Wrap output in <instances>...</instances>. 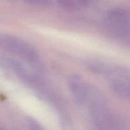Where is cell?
Listing matches in <instances>:
<instances>
[{"mask_svg":"<svg viewBox=\"0 0 130 130\" xmlns=\"http://www.w3.org/2000/svg\"><path fill=\"white\" fill-rule=\"evenodd\" d=\"M111 90L120 97L130 100V83L125 80L116 79L110 82Z\"/></svg>","mask_w":130,"mask_h":130,"instance_id":"277c9868","label":"cell"},{"mask_svg":"<svg viewBox=\"0 0 130 130\" xmlns=\"http://www.w3.org/2000/svg\"><path fill=\"white\" fill-rule=\"evenodd\" d=\"M67 85L75 100L82 106L90 92V85L81 76L76 74H72L68 76Z\"/></svg>","mask_w":130,"mask_h":130,"instance_id":"3957f363","label":"cell"},{"mask_svg":"<svg viewBox=\"0 0 130 130\" xmlns=\"http://www.w3.org/2000/svg\"><path fill=\"white\" fill-rule=\"evenodd\" d=\"M0 130H2V129H0Z\"/></svg>","mask_w":130,"mask_h":130,"instance_id":"52a82bcc","label":"cell"},{"mask_svg":"<svg viewBox=\"0 0 130 130\" xmlns=\"http://www.w3.org/2000/svg\"><path fill=\"white\" fill-rule=\"evenodd\" d=\"M58 3L61 7L67 10H77L85 7L89 2L85 0H60Z\"/></svg>","mask_w":130,"mask_h":130,"instance_id":"5b68a950","label":"cell"},{"mask_svg":"<svg viewBox=\"0 0 130 130\" xmlns=\"http://www.w3.org/2000/svg\"><path fill=\"white\" fill-rule=\"evenodd\" d=\"M26 2L28 3L29 4L38 5H45L48 3L46 0H30V1H27Z\"/></svg>","mask_w":130,"mask_h":130,"instance_id":"8992f818","label":"cell"},{"mask_svg":"<svg viewBox=\"0 0 130 130\" xmlns=\"http://www.w3.org/2000/svg\"><path fill=\"white\" fill-rule=\"evenodd\" d=\"M105 25L112 34L124 36L129 31V18L128 12L121 8L110 9L105 15Z\"/></svg>","mask_w":130,"mask_h":130,"instance_id":"7a4b0ae2","label":"cell"},{"mask_svg":"<svg viewBox=\"0 0 130 130\" xmlns=\"http://www.w3.org/2000/svg\"><path fill=\"white\" fill-rule=\"evenodd\" d=\"M0 46L10 53L33 64L40 62V55L33 46L17 36L9 34L0 36Z\"/></svg>","mask_w":130,"mask_h":130,"instance_id":"6da1fadb","label":"cell"}]
</instances>
